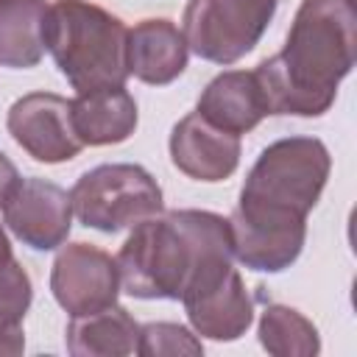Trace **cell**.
I'll return each instance as SVG.
<instances>
[{
	"label": "cell",
	"instance_id": "9c48e42d",
	"mask_svg": "<svg viewBox=\"0 0 357 357\" xmlns=\"http://www.w3.org/2000/svg\"><path fill=\"white\" fill-rule=\"evenodd\" d=\"M3 223L11 234L33 248V251H53L67 243L73 229V201L70 192L47 178L31 176L20 178V184L6 198Z\"/></svg>",
	"mask_w": 357,
	"mask_h": 357
},
{
	"label": "cell",
	"instance_id": "52a82bcc",
	"mask_svg": "<svg viewBox=\"0 0 357 357\" xmlns=\"http://www.w3.org/2000/svg\"><path fill=\"white\" fill-rule=\"evenodd\" d=\"M50 293L73 318L117 304L120 271L117 259L92 243H67L50 268Z\"/></svg>",
	"mask_w": 357,
	"mask_h": 357
},
{
	"label": "cell",
	"instance_id": "9a60e30c",
	"mask_svg": "<svg viewBox=\"0 0 357 357\" xmlns=\"http://www.w3.org/2000/svg\"><path fill=\"white\" fill-rule=\"evenodd\" d=\"M139 324L134 315L120 307H103L98 312L73 315L67 324V351L73 357H126L137 354Z\"/></svg>",
	"mask_w": 357,
	"mask_h": 357
},
{
	"label": "cell",
	"instance_id": "8fae6325",
	"mask_svg": "<svg viewBox=\"0 0 357 357\" xmlns=\"http://www.w3.org/2000/svg\"><path fill=\"white\" fill-rule=\"evenodd\" d=\"M187 39L167 17H148L128 28V75L148 86H167L187 70Z\"/></svg>",
	"mask_w": 357,
	"mask_h": 357
},
{
	"label": "cell",
	"instance_id": "44dd1931",
	"mask_svg": "<svg viewBox=\"0 0 357 357\" xmlns=\"http://www.w3.org/2000/svg\"><path fill=\"white\" fill-rule=\"evenodd\" d=\"M20 170H17V165L0 151V206L6 204V198L11 195V190L20 184Z\"/></svg>",
	"mask_w": 357,
	"mask_h": 357
},
{
	"label": "cell",
	"instance_id": "d6986e66",
	"mask_svg": "<svg viewBox=\"0 0 357 357\" xmlns=\"http://www.w3.org/2000/svg\"><path fill=\"white\" fill-rule=\"evenodd\" d=\"M137 354L142 357H181V354L198 357L204 354V346H201V337H195V332L187 329L184 324L151 321L139 326Z\"/></svg>",
	"mask_w": 357,
	"mask_h": 357
},
{
	"label": "cell",
	"instance_id": "e0dca14e",
	"mask_svg": "<svg viewBox=\"0 0 357 357\" xmlns=\"http://www.w3.org/2000/svg\"><path fill=\"white\" fill-rule=\"evenodd\" d=\"M257 335L262 349L276 357H312L321 351V335L315 324L287 304H265Z\"/></svg>",
	"mask_w": 357,
	"mask_h": 357
},
{
	"label": "cell",
	"instance_id": "2e32d148",
	"mask_svg": "<svg viewBox=\"0 0 357 357\" xmlns=\"http://www.w3.org/2000/svg\"><path fill=\"white\" fill-rule=\"evenodd\" d=\"M47 0H0V67L31 70L45 56Z\"/></svg>",
	"mask_w": 357,
	"mask_h": 357
},
{
	"label": "cell",
	"instance_id": "5bb4252c",
	"mask_svg": "<svg viewBox=\"0 0 357 357\" xmlns=\"http://www.w3.org/2000/svg\"><path fill=\"white\" fill-rule=\"evenodd\" d=\"M70 117L81 145L100 148L126 142L137 128L139 112L126 86H103L78 92V98L70 100Z\"/></svg>",
	"mask_w": 357,
	"mask_h": 357
},
{
	"label": "cell",
	"instance_id": "8992f818",
	"mask_svg": "<svg viewBox=\"0 0 357 357\" xmlns=\"http://www.w3.org/2000/svg\"><path fill=\"white\" fill-rule=\"evenodd\" d=\"M279 0H187L181 33L187 47L212 64H234L257 47Z\"/></svg>",
	"mask_w": 357,
	"mask_h": 357
},
{
	"label": "cell",
	"instance_id": "30bf717a",
	"mask_svg": "<svg viewBox=\"0 0 357 357\" xmlns=\"http://www.w3.org/2000/svg\"><path fill=\"white\" fill-rule=\"evenodd\" d=\"M170 148V162L176 170H181L187 178L195 181H226L237 165H240V137L229 134L209 120H204L198 112L184 114L167 139Z\"/></svg>",
	"mask_w": 357,
	"mask_h": 357
},
{
	"label": "cell",
	"instance_id": "7c38bea8",
	"mask_svg": "<svg viewBox=\"0 0 357 357\" xmlns=\"http://www.w3.org/2000/svg\"><path fill=\"white\" fill-rule=\"evenodd\" d=\"M195 112L229 134L257 128L268 114V98L254 70H226L215 75L198 95Z\"/></svg>",
	"mask_w": 357,
	"mask_h": 357
},
{
	"label": "cell",
	"instance_id": "4fadbf2b",
	"mask_svg": "<svg viewBox=\"0 0 357 357\" xmlns=\"http://www.w3.org/2000/svg\"><path fill=\"white\" fill-rule=\"evenodd\" d=\"M181 304L192 332L209 340H237L254 321V298L248 296L237 268Z\"/></svg>",
	"mask_w": 357,
	"mask_h": 357
},
{
	"label": "cell",
	"instance_id": "7a4b0ae2",
	"mask_svg": "<svg viewBox=\"0 0 357 357\" xmlns=\"http://www.w3.org/2000/svg\"><path fill=\"white\" fill-rule=\"evenodd\" d=\"M231 251L229 218L209 209H173L131 226L117 251L120 287L134 298L178 301L192 271L212 254Z\"/></svg>",
	"mask_w": 357,
	"mask_h": 357
},
{
	"label": "cell",
	"instance_id": "ac0fdd59",
	"mask_svg": "<svg viewBox=\"0 0 357 357\" xmlns=\"http://www.w3.org/2000/svg\"><path fill=\"white\" fill-rule=\"evenodd\" d=\"M33 301V284L28 271L11 251V243H0V321L22 324Z\"/></svg>",
	"mask_w": 357,
	"mask_h": 357
},
{
	"label": "cell",
	"instance_id": "277c9868",
	"mask_svg": "<svg viewBox=\"0 0 357 357\" xmlns=\"http://www.w3.org/2000/svg\"><path fill=\"white\" fill-rule=\"evenodd\" d=\"M332 173L329 148L318 137H282L271 142L240 187V209L307 218Z\"/></svg>",
	"mask_w": 357,
	"mask_h": 357
},
{
	"label": "cell",
	"instance_id": "5b68a950",
	"mask_svg": "<svg viewBox=\"0 0 357 357\" xmlns=\"http://www.w3.org/2000/svg\"><path fill=\"white\" fill-rule=\"evenodd\" d=\"M70 201L75 218L103 234H117L165 212L159 181L142 165L131 162L98 165L81 173L70 190Z\"/></svg>",
	"mask_w": 357,
	"mask_h": 357
},
{
	"label": "cell",
	"instance_id": "ffe728a7",
	"mask_svg": "<svg viewBox=\"0 0 357 357\" xmlns=\"http://www.w3.org/2000/svg\"><path fill=\"white\" fill-rule=\"evenodd\" d=\"M25 351V332L22 324H3L0 321V354H22Z\"/></svg>",
	"mask_w": 357,
	"mask_h": 357
},
{
	"label": "cell",
	"instance_id": "3957f363",
	"mask_svg": "<svg viewBox=\"0 0 357 357\" xmlns=\"http://www.w3.org/2000/svg\"><path fill=\"white\" fill-rule=\"evenodd\" d=\"M128 28L89 0H56L45 17V50L75 92L126 86Z\"/></svg>",
	"mask_w": 357,
	"mask_h": 357
},
{
	"label": "cell",
	"instance_id": "ba28073f",
	"mask_svg": "<svg viewBox=\"0 0 357 357\" xmlns=\"http://www.w3.org/2000/svg\"><path fill=\"white\" fill-rule=\"evenodd\" d=\"M6 128L11 139L36 162L61 165L81 153L75 137L70 100L56 92H28L8 106Z\"/></svg>",
	"mask_w": 357,
	"mask_h": 357
},
{
	"label": "cell",
	"instance_id": "6da1fadb",
	"mask_svg": "<svg viewBox=\"0 0 357 357\" xmlns=\"http://www.w3.org/2000/svg\"><path fill=\"white\" fill-rule=\"evenodd\" d=\"M357 59L354 0H301L284 47L262 59L254 75L271 114L321 117Z\"/></svg>",
	"mask_w": 357,
	"mask_h": 357
}]
</instances>
